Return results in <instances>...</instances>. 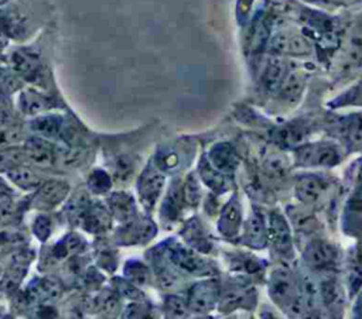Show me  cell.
Listing matches in <instances>:
<instances>
[{"label":"cell","instance_id":"cell-1","mask_svg":"<svg viewBox=\"0 0 362 319\" xmlns=\"http://www.w3.org/2000/svg\"><path fill=\"white\" fill-rule=\"evenodd\" d=\"M270 296L277 302L287 313L293 316H300L304 311V302L300 295V288L287 268H277L273 271L269 284Z\"/></svg>","mask_w":362,"mask_h":319},{"label":"cell","instance_id":"cell-2","mask_svg":"<svg viewBox=\"0 0 362 319\" xmlns=\"http://www.w3.org/2000/svg\"><path fill=\"white\" fill-rule=\"evenodd\" d=\"M339 161L341 154L331 143L305 144L296 150V164L301 167H334Z\"/></svg>","mask_w":362,"mask_h":319},{"label":"cell","instance_id":"cell-3","mask_svg":"<svg viewBox=\"0 0 362 319\" xmlns=\"http://www.w3.org/2000/svg\"><path fill=\"white\" fill-rule=\"evenodd\" d=\"M164 188V175L157 167H147L139 178L137 189L143 206L150 210L154 207L161 191Z\"/></svg>","mask_w":362,"mask_h":319},{"label":"cell","instance_id":"cell-4","mask_svg":"<svg viewBox=\"0 0 362 319\" xmlns=\"http://www.w3.org/2000/svg\"><path fill=\"white\" fill-rule=\"evenodd\" d=\"M168 261H171L177 268L188 271L191 274H208L211 272V263H206L195 251L187 248L181 244L168 246L165 251Z\"/></svg>","mask_w":362,"mask_h":319},{"label":"cell","instance_id":"cell-5","mask_svg":"<svg viewBox=\"0 0 362 319\" xmlns=\"http://www.w3.org/2000/svg\"><path fill=\"white\" fill-rule=\"evenodd\" d=\"M75 220L89 233H95V234H99V233H105L106 230L110 229V216L107 213V210L93 202V200H89L82 209L81 212L76 215Z\"/></svg>","mask_w":362,"mask_h":319},{"label":"cell","instance_id":"cell-6","mask_svg":"<svg viewBox=\"0 0 362 319\" xmlns=\"http://www.w3.org/2000/svg\"><path fill=\"white\" fill-rule=\"evenodd\" d=\"M10 65L23 78L30 80H38L42 72L40 55L31 48H18L10 54Z\"/></svg>","mask_w":362,"mask_h":319},{"label":"cell","instance_id":"cell-7","mask_svg":"<svg viewBox=\"0 0 362 319\" xmlns=\"http://www.w3.org/2000/svg\"><path fill=\"white\" fill-rule=\"evenodd\" d=\"M69 185L64 181H47L42 182L33 199V206L37 209H52L59 205L68 195Z\"/></svg>","mask_w":362,"mask_h":319},{"label":"cell","instance_id":"cell-8","mask_svg":"<svg viewBox=\"0 0 362 319\" xmlns=\"http://www.w3.org/2000/svg\"><path fill=\"white\" fill-rule=\"evenodd\" d=\"M304 257L310 267L327 270L337 263L338 251L332 244L324 240H311L305 247Z\"/></svg>","mask_w":362,"mask_h":319},{"label":"cell","instance_id":"cell-9","mask_svg":"<svg viewBox=\"0 0 362 319\" xmlns=\"http://www.w3.org/2000/svg\"><path fill=\"white\" fill-rule=\"evenodd\" d=\"M216 292L218 288L214 281H202L192 287L187 303L191 311L198 313H206L214 308L216 302Z\"/></svg>","mask_w":362,"mask_h":319},{"label":"cell","instance_id":"cell-10","mask_svg":"<svg viewBox=\"0 0 362 319\" xmlns=\"http://www.w3.org/2000/svg\"><path fill=\"white\" fill-rule=\"evenodd\" d=\"M327 192V183L317 175H301L296 181V195L307 205L318 203Z\"/></svg>","mask_w":362,"mask_h":319},{"label":"cell","instance_id":"cell-11","mask_svg":"<svg viewBox=\"0 0 362 319\" xmlns=\"http://www.w3.org/2000/svg\"><path fill=\"white\" fill-rule=\"evenodd\" d=\"M272 49L277 54L308 55L311 52V44L300 34L281 31L272 40Z\"/></svg>","mask_w":362,"mask_h":319},{"label":"cell","instance_id":"cell-12","mask_svg":"<svg viewBox=\"0 0 362 319\" xmlns=\"http://www.w3.org/2000/svg\"><path fill=\"white\" fill-rule=\"evenodd\" d=\"M156 234V226L147 219H132L126 222V226L117 231L120 244H140L148 241Z\"/></svg>","mask_w":362,"mask_h":319},{"label":"cell","instance_id":"cell-13","mask_svg":"<svg viewBox=\"0 0 362 319\" xmlns=\"http://www.w3.org/2000/svg\"><path fill=\"white\" fill-rule=\"evenodd\" d=\"M267 234L279 253L291 254V236L287 222L280 213H272L269 217Z\"/></svg>","mask_w":362,"mask_h":319},{"label":"cell","instance_id":"cell-14","mask_svg":"<svg viewBox=\"0 0 362 319\" xmlns=\"http://www.w3.org/2000/svg\"><path fill=\"white\" fill-rule=\"evenodd\" d=\"M24 155L37 167H49L55 162V150L41 138H30L23 148Z\"/></svg>","mask_w":362,"mask_h":319},{"label":"cell","instance_id":"cell-15","mask_svg":"<svg viewBox=\"0 0 362 319\" xmlns=\"http://www.w3.org/2000/svg\"><path fill=\"white\" fill-rule=\"evenodd\" d=\"M209 162L222 174H229L238 168L239 157L230 144L219 143L209 151Z\"/></svg>","mask_w":362,"mask_h":319},{"label":"cell","instance_id":"cell-16","mask_svg":"<svg viewBox=\"0 0 362 319\" xmlns=\"http://www.w3.org/2000/svg\"><path fill=\"white\" fill-rule=\"evenodd\" d=\"M240 222H242V210L240 205L236 198H232L222 209L219 222H218V229L219 231L226 236V237H233L238 234L240 229Z\"/></svg>","mask_w":362,"mask_h":319},{"label":"cell","instance_id":"cell-17","mask_svg":"<svg viewBox=\"0 0 362 319\" xmlns=\"http://www.w3.org/2000/svg\"><path fill=\"white\" fill-rule=\"evenodd\" d=\"M362 65V25L355 27L344 47L342 55V68L344 69H355Z\"/></svg>","mask_w":362,"mask_h":319},{"label":"cell","instance_id":"cell-18","mask_svg":"<svg viewBox=\"0 0 362 319\" xmlns=\"http://www.w3.org/2000/svg\"><path fill=\"white\" fill-rule=\"evenodd\" d=\"M18 106L24 114L34 116L51 109L52 100L35 89H25V90H21L20 93Z\"/></svg>","mask_w":362,"mask_h":319},{"label":"cell","instance_id":"cell-19","mask_svg":"<svg viewBox=\"0 0 362 319\" xmlns=\"http://www.w3.org/2000/svg\"><path fill=\"white\" fill-rule=\"evenodd\" d=\"M344 229L351 234H359L362 231V186L355 189L348 199Z\"/></svg>","mask_w":362,"mask_h":319},{"label":"cell","instance_id":"cell-20","mask_svg":"<svg viewBox=\"0 0 362 319\" xmlns=\"http://www.w3.org/2000/svg\"><path fill=\"white\" fill-rule=\"evenodd\" d=\"M107 205L110 213L120 222H130L136 217V205L132 195L126 192H115L109 196Z\"/></svg>","mask_w":362,"mask_h":319},{"label":"cell","instance_id":"cell-21","mask_svg":"<svg viewBox=\"0 0 362 319\" xmlns=\"http://www.w3.org/2000/svg\"><path fill=\"white\" fill-rule=\"evenodd\" d=\"M66 120L59 114H47L34 119L30 123L33 131L45 137H62L66 131Z\"/></svg>","mask_w":362,"mask_h":319},{"label":"cell","instance_id":"cell-22","mask_svg":"<svg viewBox=\"0 0 362 319\" xmlns=\"http://www.w3.org/2000/svg\"><path fill=\"white\" fill-rule=\"evenodd\" d=\"M242 241L253 248H263L266 246L267 231L264 229L262 219L257 215H252L247 219L245 224V233H243Z\"/></svg>","mask_w":362,"mask_h":319},{"label":"cell","instance_id":"cell-23","mask_svg":"<svg viewBox=\"0 0 362 319\" xmlns=\"http://www.w3.org/2000/svg\"><path fill=\"white\" fill-rule=\"evenodd\" d=\"M7 176L16 186L24 191L38 189V186L42 183V179L37 172L28 167H23L21 164L7 171Z\"/></svg>","mask_w":362,"mask_h":319},{"label":"cell","instance_id":"cell-24","mask_svg":"<svg viewBox=\"0 0 362 319\" xmlns=\"http://www.w3.org/2000/svg\"><path fill=\"white\" fill-rule=\"evenodd\" d=\"M199 175L202 178V181L216 193H222L228 189V181L225 179L223 174L221 171H218L211 162L209 160H206L205 157L201 158L199 161Z\"/></svg>","mask_w":362,"mask_h":319},{"label":"cell","instance_id":"cell-25","mask_svg":"<svg viewBox=\"0 0 362 319\" xmlns=\"http://www.w3.org/2000/svg\"><path fill=\"white\" fill-rule=\"evenodd\" d=\"M253 291L243 288H230L226 289L221 298V308L225 312L233 311L235 308H243L252 305Z\"/></svg>","mask_w":362,"mask_h":319},{"label":"cell","instance_id":"cell-26","mask_svg":"<svg viewBox=\"0 0 362 319\" xmlns=\"http://www.w3.org/2000/svg\"><path fill=\"white\" fill-rule=\"evenodd\" d=\"M182 203H184L182 189L178 185H175L170 189V192L167 193V196L163 202V207H161L163 220L174 222L178 217V215L181 213Z\"/></svg>","mask_w":362,"mask_h":319},{"label":"cell","instance_id":"cell-27","mask_svg":"<svg viewBox=\"0 0 362 319\" xmlns=\"http://www.w3.org/2000/svg\"><path fill=\"white\" fill-rule=\"evenodd\" d=\"M280 96L287 102H296L304 89V76L298 72H291L290 75L284 76L280 86Z\"/></svg>","mask_w":362,"mask_h":319},{"label":"cell","instance_id":"cell-28","mask_svg":"<svg viewBox=\"0 0 362 319\" xmlns=\"http://www.w3.org/2000/svg\"><path fill=\"white\" fill-rule=\"evenodd\" d=\"M284 71H286V66L281 59L279 58L269 59L262 76L264 88H267L269 90H274L276 88L279 89L281 80L284 79Z\"/></svg>","mask_w":362,"mask_h":319},{"label":"cell","instance_id":"cell-29","mask_svg":"<svg viewBox=\"0 0 362 319\" xmlns=\"http://www.w3.org/2000/svg\"><path fill=\"white\" fill-rule=\"evenodd\" d=\"M185 240L194 247L201 251H209L211 250V240L206 236V233L202 230L199 223L197 220H192L185 226L182 231Z\"/></svg>","mask_w":362,"mask_h":319},{"label":"cell","instance_id":"cell-30","mask_svg":"<svg viewBox=\"0 0 362 319\" xmlns=\"http://www.w3.org/2000/svg\"><path fill=\"white\" fill-rule=\"evenodd\" d=\"M305 137V131L301 127L297 126H284L276 130L274 133V140L276 143L284 145V147H291V145H300Z\"/></svg>","mask_w":362,"mask_h":319},{"label":"cell","instance_id":"cell-31","mask_svg":"<svg viewBox=\"0 0 362 319\" xmlns=\"http://www.w3.org/2000/svg\"><path fill=\"white\" fill-rule=\"evenodd\" d=\"M341 133L352 145H362V116H351L344 120Z\"/></svg>","mask_w":362,"mask_h":319},{"label":"cell","instance_id":"cell-32","mask_svg":"<svg viewBox=\"0 0 362 319\" xmlns=\"http://www.w3.org/2000/svg\"><path fill=\"white\" fill-rule=\"evenodd\" d=\"M85 157H86V152L82 148L55 150V164L65 167V168H71V167L82 164Z\"/></svg>","mask_w":362,"mask_h":319},{"label":"cell","instance_id":"cell-33","mask_svg":"<svg viewBox=\"0 0 362 319\" xmlns=\"http://www.w3.org/2000/svg\"><path fill=\"white\" fill-rule=\"evenodd\" d=\"M33 296L41 301L54 299L61 292V285L55 279H41L40 282L33 284Z\"/></svg>","mask_w":362,"mask_h":319},{"label":"cell","instance_id":"cell-34","mask_svg":"<svg viewBox=\"0 0 362 319\" xmlns=\"http://www.w3.org/2000/svg\"><path fill=\"white\" fill-rule=\"evenodd\" d=\"M24 158H25L24 151L20 148H14V147L0 148V172H7L14 167L23 164Z\"/></svg>","mask_w":362,"mask_h":319},{"label":"cell","instance_id":"cell-35","mask_svg":"<svg viewBox=\"0 0 362 319\" xmlns=\"http://www.w3.org/2000/svg\"><path fill=\"white\" fill-rule=\"evenodd\" d=\"M349 265H348V279H349V288L352 292H355L359 285L362 284V253L355 250L352 255L349 257Z\"/></svg>","mask_w":362,"mask_h":319},{"label":"cell","instance_id":"cell-36","mask_svg":"<svg viewBox=\"0 0 362 319\" xmlns=\"http://www.w3.org/2000/svg\"><path fill=\"white\" fill-rule=\"evenodd\" d=\"M88 188L93 193H105L112 188V179L103 169H93L88 178Z\"/></svg>","mask_w":362,"mask_h":319},{"label":"cell","instance_id":"cell-37","mask_svg":"<svg viewBox=\"0 0 362 319\" xmlns=\"http://www.w3.org/2000/svg\"><path fill=\"white\" fill-rule=\"evenodd\" d=\"M112 171L116 179L127 181L134 171V162L129 155H117L112 162Z\"/></svg>","mask_w":362,"mask_h":319},{"label":"cell","instance_id":"cell-38","mask_svg":"<svg viewBox=\"0 0 362 319\" xmlns=\"http://www.w3.org/2000/svg\"><path fill=\"white\" fill-rule=\"evenodd\" d=\"M124 274L129 278V282L144 285L148 281L147 268L139 261H129L124 267Z\"/></svg>","mask_w":362,"mask_h":319},{"label":"cell","instance_id":"cell-39","mask_svg":"<svg viewBox=\"0 0 362 319\" xmlns=\"http://www.w3.org/2000/svg\"><path fill=\"white\" fill-rule=\"evenodd\" d=\"M349 104L362 106V79H361L354 88H351L346 93H344L342 96L337 97V99L331 103V106H334V107L349 106Z\"/></svg>","mask_w":362,"mask_h":319},{"label":"cell","instance_id":"cell-40","mask_svg":"<svg viewBox=\"0 0 362 319\" xmlns=\"http://www.w3.org/2000/svg\"><path fill=\"white\" fill-rule=\"evenodd\" d=\"M178 162H180V157L171 148L161 150L156 157V167L160 171H173L178 167Z\"/></svg>","mask_w":362,"mask_h":319},{"label":"cell","instance_id":"cell-41","mask_svg":"<svg viewBox=\"0 0 362 319\" xmlns=\"http://www.w3.org/2000/svg\"><path fill=\"white\" fill-rule=\"evenodd\" d=\"M18 141H21V131L14 126L0 123V148L11 147Z\"/></svg>","mask_w":362,"mask_h":319},{"label":"cell","instance_id":"cell-42","mask_svg":"<svg viewBox=\"0 0 362 319\" xmlns=\"http://www.w3.org/2000/svg\"><path fill=\"white\" fill-rule=\"evenodd\" d=\"M269 35V25L266 23L264 18L257 20V23L253 27V32H252V40H250V47L256 51L259 48H262L267 40Z\"/></svg>","mask_w":362,"mask_h":319},{"label":"cell","instance_id":"cell-43","mask_svg":"<svg viewBox=\"0 0 362 319\" xmlns=\"http://www.w3.org/2000/svg\"><path fill=\"white\" fill-rule=\"evenodd\" d=\"M157 277H158V282H160L161 288L168 289V291L178 289V287H180V284H181L180 277H178L174 271H171L170 268H167V267L158 268Z\"/></svg>","mask_w":362,"mask_h":319},{"label":"cell","instance_id":"cell-44","mask_svg":"<svg viewBox=\"0 0 362 319\" xmlns=\"http://www.w3.org/2000/svg\"><path fill=\"white\" fill-rule=\"evenodd\" d=\"M165 313L170 318H184L187 316V303L178 296H168L164 303Z\"/></svg>","mask_w":362,"mask_h":319},{"label":"cell","instance_id":"cell-45","mask_svg":"<svg viewBox=\"0 0 362 319\" xmlns=\"http://www.w3.org/2000/svg\"><path fill=\"white\" fill-rule=\"evenodd\" d=\"M235 267L239 271H246V272H256L260 271L262 268V263L259 260H256V257L252 255H238L235 257Z\"/></svg>","mask_w":362,"mask_h":319},{"label":"cell","instance_id":"cell-46","mask_svg":"<svg viewBox=\"0 0 362 319\" xmlns=\"http://www.w3.org/2000/svg\"><path fill=\"white\" fill-rule=\"evenodd\" d=\"M182 195H184V200L187 203H189V205L198 203V200H199V186H198V182L194 178V175L188 176V179L185 182V186L182 189Z\"/></svg>","mask_w":362,"mask_h":319},{"label":"cell","instance_id":"cell-47","mask_svg":"<svg viewBox=\"0 0 362 319\" xmlns=\"http://www.w3.org/2000/svg\"><path fill=\"white\" fill-rule=\"evenodd\" d=\"M264 168L267 172H270L273 175H280L287 169V164H286V160L283 158V155L272 154L264 160Z\"/></svg>","mask_w":362,"mask_h":319},{"label":"cell","instance_id":"cell-48","mask_svg":"<svg viewBox=\"0 0 362 319\" xmlns=\"http://www.w3.org/2000/svg\"><path fill=\"white\" fill-rule=\"evenodd\" d=\"M33 231L40 240H47L51 234V220L48 216H37L33 224Z\"/></svg>","mask_w":362,"mask_h":319},{"label":"cell","instance_id":"cell-49","mask_svg":"<svg viewBox=\"0 0 362 319\" xmlns=\"http://www.w3.org/2000/svg\"><path fill=\"white\" fill-rule=\"evenodd\" d=\"M13 195V189L8 186V183L0 176V199L10 198Z\"/></svg>","mask_w":362,"mask_h":319},{"label":"cell","instance_id":"cell-50","mask_svg":"<svg viewBox=\"0 0 362 319\" xmlns=\"http://www.w3.org/2000/svg\"><path fill=\"white\" fill-rule=\"evenodd\" d=\"M355 316L362 318V292L358 296V301L355 303Z\"/></svg>","mask_w":362,"mask_h":319},{"label":"cell","instance_id":"cell-51","mask_svg":"<svg viewBox=\"0 0 362 319\" xmlns=\"http://www.w3.org/2000/svg\"><path fill=\"white\" fill-rule=\"evenodd\" d=\"M320 1L327 3V4H341V3H344L345 0H320Z\"/></svg>","mask_w":362,"mask_h":319},{"label":"cell","instance_id":"cell-52","mask_svg":"<svg viewBox=\"0 0 362 319\" xmlns=\"http://www.w3.org/2000/svg\"><path fill=\"white\" fill-rule=\"evenodd\" d=\"M7 1H10V0H0V6H3V4H6Z\"/></svg>","mask_w":362,"mask_h":319},{"label":"cell","instance_id":"cell-53","mask_svg":"<svg viewBox=\"0 0 362 319\" xmlns=\"http://www.w3.org/2000/svg\"><path fill=\"white\" fill-rule=\"evenodd\" d=\"M0 281H1V274H0Z\"/></svg>","mask_w":362,"mask_h":319}]
</instances>
